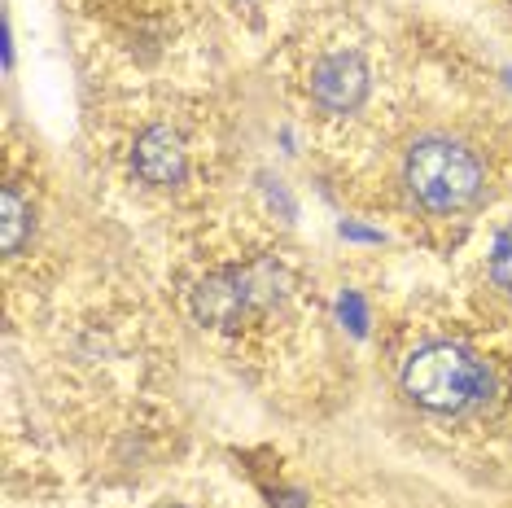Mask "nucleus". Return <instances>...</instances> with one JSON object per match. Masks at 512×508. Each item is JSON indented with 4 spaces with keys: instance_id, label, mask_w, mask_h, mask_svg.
I'll use <instances>...</instances> for the list:
<instances>
[{
    "instance_id": "7ed1b4c3",
    "label": "nucleus",
    "mask_w": 512,
    "mask_h": 508,
    "mask_svg": "<svg viewBox=\"0 0 512 508\" xmlns=\"http://www.w3.org/2000/svg\"><path fill=\"white\" fill-rule=\"evenodd\" d=\"M254 303V281L246 272H219V276H206L202 290L193 294V311L202 325H237L241 311Z\"/></svg>"
},
{
    "instance_id": "f257e3e1",
    "label": "nucleus",
    "mask_w": 512,
    "mask_h": 508,
    "mask_svg": "<svg viewBox=\"0 0 512 508\" xmlns=\"http://www.w3.org/2000/svg\"><path fill=\"white\" fill-rule=\"evenodd\" d=\"M403 390L429 412H464L469 403L482 399L486 373L469 351H460V346H451V342H438L407 360Z\"/></svg>"
},
{
    "instance_id": "39448f33",
    "label": "nucleus",
    "mask_w": 512,
    "mask_h": 508,
    "mask_svg": "<svg viewBox=\"0 0 512 508\" xmlns=\"http://www.w3.org/2000/svg\"><path fill=\"white\" fill-rule=\"evenodd\" d=\"M368 92V71L364 62L351 53H337V57H324V62L316 66V97L320 106H329L337 114L355 110L359 101H364Z\"/></svg>"
},
{
    "instance_id": "20e7f679",
    "label": "nucleus",
    "mask_w": 512,
    "mask_h": 508,
    "mask_svg": "<svg viewBox=\"0 0 512 508\" xmlns=\"http://www.w3.org/2000/svg\"><path fill=\"white\" fill-rule=\"evenodd\" d=\"M136 176L145 184H158V189H167V184H180L184 180V167H189V158H184V145L180 136L171 132V127H149V132L136 141Z\"/></svg>"
},
{
    "instance_id": "0eeeda50",
    "label": "nucleus",
    "mask_w": 512,
    "mask_h": 508,
    "mask_svg": "<svg viewBox=\"0 0 512 508\" xmlns=\"http://www.w3.org/2000/svg\"><path fill=\"white\" fill-rule=\"evenodd\" d=\"M491 272L495 281L504 285V290L512 294V224L504 228V233L495 237V250H491Z\"/></svg>"
},
{
    "instance_id": "423d86ee",
    "label": "nucleus",
    "mask_w": 512,
    "mask_h": 508,
    "mask_svg": "<svg viewBox=\"0 0 512 508\" xmlns=\"http://www.w3.org/2000/svg\"><path fill=\"white\" fill-rule=\"evenodd\" d=\"M27 228H31V206L22 202L18 189H5V198H0V246H5V254L22 250Z\"/></svg>"
},
{
    "instance_id": "f03ea898",
    "label": "nucleus",
    "mask_w": 512,
    "mask_h": 508,
    "mask_svg": "<svg viewBox=\"0 0 512 508\" xmlns=\"http://www.w3.org/2000/svg\"><path fill=\"white\" fill-rule=\"evenodd\" d=\"M407 184L429 211H460L482 189V167L456 141H421L407 158Z\"/></svg>"
}]
</instances>
